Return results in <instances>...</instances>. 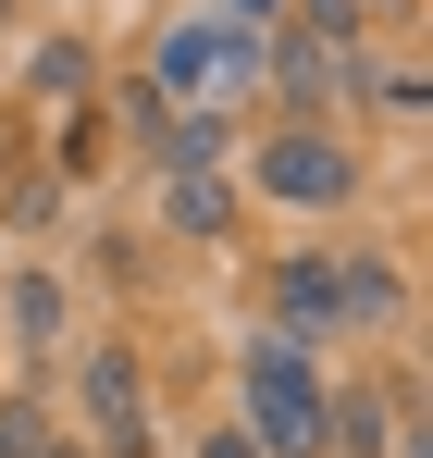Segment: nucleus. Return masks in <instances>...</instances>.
<instances>
[{
  "label": "nucleus",
  "mask_w": 433,
  "mask_h": 458,
  "mask_svg": "<svg viewBox=\"0 0 433 458\" xmlns=\"http://www.w3.org/2000/svg\"><path fill=\"white\" fill-rule=\"evenodd\" d=\"M248 199H273V211H347V199H360V137L285 112V124L248 149Z\"/></svg>",
  "instance_id": "obj_4"
},
{
  "label": "nucleus",
  "mask_w": 433,
  "mask_h": 458,
  "mask_svg": "<svg viewBox=\"0 0 433 458\" xmlns=\"http://www.w3.org/2000/svg\"><path fill=\"white\" fill-rule=\"evenodd\" d=\"M347 99H371V112H421L433 75H421V63H360V75H347Z\"/></svg>",
  "instance_id": "obj_12"
},
{
  "label": "nucleus",
  "mask_w": 433,
  "mask_h": 458,
  "mask_svg": "<svg viewBox=\"0 0 433 458\" xmlns=\"http://www.w3.org/2000/svg\"><path fill=\"white\" fill-rule=\"evenodd\" d=\"M347 75H360V50H335V38H310V25H273V38H260V87L297 99V124H322V112L347 99Z\"/></svg>",
  "instance_id": "obj_6"
},
{
  "label": "nucleus",
  "mask_w": 433,
  "mask_h": 458,
  "mask_svg": "<svg viewBox=\"0 0 433 458\" xmlns=\"http://www.w3.org/2000/svg\"><path fill=\"white\" fill-rule=\"evenodd\" d=\"M322 458H384V396H371V384H347V396L322 409Z\"/></svg>",
  "instance_id": "obj_10"
},
{
  "label": "nucleus",
  "mask_w": 433,
  "mask_h": 458,
  "mask_svg": "<svg viewBox=\"0 0 433 458\" xmlns=\"http://www.w3.org/2000/svg\"><path fill=\"white\" fill-rule=\"evenodd\" d=\"M74 396H87V434H99L87 458H149V446H161V421H149V372H137V347H87V372H74Z\"/></svg>",
  "instance_id": "obj_5"
},
{
  "label": "nucleus",
  "mask_w": 433,
  "mask_h": 458,
  "mask_svg": "<svg viewBox=\"0 0 433 458\" xmlns=\"http://www.w3.org/2000/svg\"><path fill=\"white\" fill-rule=\"evenodd\" d=\"M13 87H25V99H50V112H74V99L99 87V50H87V38H38V50L13 63Z\"/></svg>",
  "instance_id": "obj_8"
},
{
  "label": "nucleus",
  "mask_w": 433,
  "mask_h": 458,
  "mask_svg": "<svg viewBox=\"0 0 433 458\" xmlns=\"http://www.w3.org/2000/svg\"><path fill=\"white\" fill-rule=\"evenodd\" d=\"M50 446V396L38 384H0V458H38Z\"/></svg>",
  "instance_id": "obj_13"
},
{
  "label": "nucleus",
  "mask_w": 433,
  "mask_h": 458,
  "mask_svg": "<svg viewBox=\"0 0 433 458\" xmlns=\"http://www.w3.org/2000/svg\"><path fill=\"white\" fill-rule=\"evenodd\" d=\"M235 211H248L235 174H174V186H161V224L174 235H235Z\"/></svg>",
  "instance_id": "obj_9"
},
{
  "label": "nucleus",
  "mask_w": 433,
  "mask_h": 458,
  "mask_svg": "<svg viewBox=\"0 0 433 458\" xmlns=\"http://www.w3.org/2000/svg\"><path fill=\"white\" fill-rule=\"evenodd\" d=\"M235 396H248V446L260 458H322V409H335V384H322V360L310 347H285V335H248V360H235Z\"/></svg>",
  "instance_id": "obj_2"
},
{
  "label": "nucleus",
  "mask_w": 433,
  "mask_h": 458,
  "mask_svg": "<svg viewBox=\"0 0 433 458\" xmlns=\"http://www.w3.org/2000/svg\"><path fill=\"white\" fill-rule=\"evenodd\" d=\"M13 335H25V347H50V335H63V273H13Z\"/></svg>",
  "instance_id": "obj_11"
},
{
  "label": "nucleus",
  "mask_w": 433,
  "mask_h": 458,
  "mask_svg": "<svg viewBox=\"0 0 433 458\" xmlns=\"http://www.w3.org/2000/svg\"><path fill=\"white\" fill-rule=\"evenodd\" d=\"M38 458H87V446H74V434H50V446H38Z\"/></svg>",
  "instance_id": "obj_16"
},
{
  "label": "nucleus",
  "mask_w": 433,
  "mask_h": 458,
  "mask_svg": "<svg viewBox=\"0 0 433 458\" xmlns=\"http://www.w3.org/2000/svg\"><path fill=\"white\" fill-rule=\"evenodd\" d=\"M149 99L161 112H248V87H260V38H235V25H211V13H186V25H161L149 38Z\"/></svg>",
  "instance_id": "obj_1"
},
{
  "label": "nucleus",
  "mask_w": 433,
  "mask_h": 458,
  "mask_svg": "<svg viewBox=\"0 0 433 458\" xmlns=\"http://www.w3.org/2000/svg\"><path fill=\"white\" fill-rule=\"evenodd\" d=\"M360 13H409V0H360Z\"/></svg>",
  "instance_id": "obj_17"
},
{
  "label": "nucleus",
  "mask_w": 433,
  "mask_h": 458,
  "mask_svg": "<svg viewBox=\"0 0 433 458\" xmlns=\"http://www.w3.org/2000/svg\"><path fill=\"white\" fill-rule=\"evenodd\" d=\"M211 25H235V38H273V25H285V0H211Z\"/></svg>",
  "instance_id": "obj_14"
},
{
  "label": "nucleus",
  "mask_w": 433,
  "mask_h": 458,
  "mask_svg": "<svg viewBox=\"0 0 433 458\" xmlns=\"http://www.w3.org/2000/svg\"><path fill=\"white\" fill-rule=\"evenodd\" d=\"M396 310H409L396 260H285V273H273V322H260V335L310 347V335H360V322H396Z\"/></svg>",
  "instance_id": "obj_3"
},
{
  "label": "nucleus",
  "mask_w": 433,
  "mask_h": 458,
  "mask_svg": "<svg viewBox=\"0 0 433 458\" xmlns=\"http://www.w3.org/2000/svg\"><path fill=\"white\" fill-rule=\"evenodd\" d=\"M137 149L161 161V186H174V174H223V149H235V124H223V112H161V124H149Z\"/></svg>",
  "instance_id": "obj_7"
},
{
  "label": "nucleus",
  "mask_w": 433,
  "mask_h": 458,
  "mask_svg": "<svg viewBox=\"0 0 433 458\" xmlns=\"http://www.w3.org/2000/svg\"><path fill=\"white\" fill-rule=\"evenodd\" d=\"M199 458H260V446H248V434H235V421H223V434H211V446H199Z\"/></svg>",
  "instance_id": "obj_15"
}]
</instances>
